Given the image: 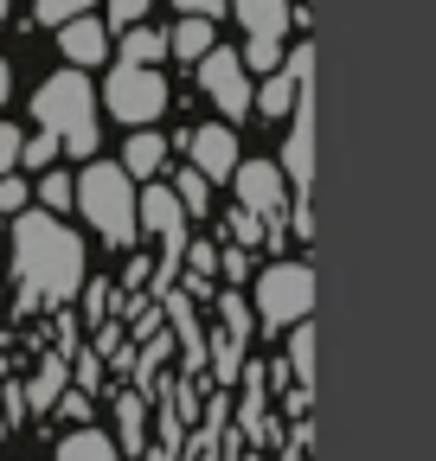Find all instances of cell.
<instances>
[{"mask_svg":"<svg viewBox=\"0 0 436 461\" xmlns=\"http://www.w3.org/2000/svg\"><path fill=\"white\" fill-rule=\"evenodd\" d=\"M141 14H148V0H109V20L103 26H123L129 32V26H141Z\"/></svg>","mask_w":436,"mask_h":461,"instance_id":"cell-25","label":"cell"},{"mask_svg":"<svg viewBox=\"0 0 436 461\" xmlns=\"http://www.w3.org/2000/svg\"><path fill=\"white\" fill-rule=\"evenodd\" d=\"M135 224H141V230H154V238L168 244V250H180V244H186V205H180L168 186H148V193L135 199Z\"/></svg>","mask_w":436,"mask_h":461,"instance_id":"cell-9","label":"cell"},{"mask_svg":"<svg viewBox=\"0 0 436 461\" xmlns=\"http://www.w3.org/2000/svg\"><path fill=\"white\" fill-rule=\"evenodd\" d=\"M51 461H123V448H116V436H103V429H71Z\"/></svg>","mask_w":436,"mask_h":461,"instance_id":"cell-15","label":"cell"},{"mask_svg":"<svg viewBox=\"0 0 436 461\" xmlns=\"http://www.w3.org/2000/svg\"><path fill=\"white\" fill-rule=\"evenodd\" d=\"M160 160H168V141H160L154 129H141V135H129V148H123V173H129V180H154V173H160Z\"/></svg>","mask_w":436,"mask_h":461,"instance_id":"cell-14","label":"cell"},{"mask_svg":"<svg viewBox=\"0 0 436 461\" xmlns=\"http://www.w3.org/2000/svg\"><path fill=\"white\" fill-rule=\"evenodd\" d=\"M314 308V269L308 263H269L257 276V314L269 327H302Z\"/></svg>","mask_w":436,"mask_h":461,"instance_id":"cell-4","label":"cell"},{"mask_svg":"<svg viewBox=\"0 0 436 461\" xmlns=\"http://www.w3.org/2000/svg\"><path fill=\"white\" fill-rule=\"evenodd\" d=\"M20 148H26V135H20L14 122H0V180H7V173L20 167Z\"/></svg>","mask_w":436,"mask_h":461,"instance_id":"cell-23","label":"cell"},{"mask_svg":"<svg viewBox=\"0 0 436 461\" xmlns=\"http://www.w3.org/2000/svg\"><path fill=\"white\" fill-rule=\"evenodd\" d=\"M232 186H238V212H250L257 224H277L289 212V186H283V167L277 160H244L232 173Z\"/></svg>","mask_w":436,"mask_h":461,"instance_id":"cell-6","label":"cell"},{"mask_svg":"<svg viewBox=\"0 0 436 461\" xmlns=\"http://www.w3.org/2000/svg\"><path fill=\"white\" fill-rule=\"evenodd\" d=\"M232 0H180V20H218Z\"/></svg>","mask_w":436,"mask_h":461,"instance_id":"cell-27","label":"cell"},{"mask_svg":"<svg viewBox=\"0 0 436 461\" xmlns=\"http://www.w3.org/2000/svg\"><path fill=\"white\" fill-rule=\"evenodd\" d=\"M39 205L59 218V212H71V173H45V186H39Z\"/></svg>","mask_w":436,"mask_h":461,"instance_id":"cell-21","label":"cell"},{"mask_svg":"<svg viewBox=\"0 0 436 461\" xmlns=\"http://www.w3.org/2000/svg\"><path fill=\"white\" fill-rule=\"evenodd\" d=\"M129 58H123V65H160V58H168V32H148V26H129V45H123Z\"/></svg>","mask_w":436,"mask_h":461,"instance_id":"cell-16","label":"cell"},{"mask_svg":"<svg viewBox=\"0 0 436 461\" xmlns=\"http://www.w3.org/2000/svg\"><path fill=\"white\" fill-rule=\"evenodd\" d=\"M0 436H7V417H0Z\"/></svg>","mask_w":436,"mask_h":461,"instance_id":"cell-31","label":"cell"},{"mask_svg":"<svg viewBox=\"0 0 436 461\" xmlns=\"http://www.w3.org/2000/svg\"><path fill=\"white\" fill-rule=\"evenodd\" d=\"M59 384H65V366L51 359V366H45V378H39V391H32V403H39V411H45L51 397H59Z\"/></svg>","mask_w":436,"mask_h":461,"instance_id":"cell-26","label":"cell"},{"mask_svg":"<svg viewBox=\"0 0 436 461\" xmlns=\"http://www.w3.org/2000/svg\"><path fill=\"white\" fill-rule=\"evenodd\" d=\"M289 366H295V378H302V391H308V384H314V327H308V321L289 333Z\"/></svg>","mask_w":436,"mask_h":461,"instance_id":"cell-18","label":"cell"},{"mask_svg":"<svg viewBox=\"0 0 436 461\" xmlns=\"http://www.w3.org/2000/svg\"><path fill=\"white\" fill-rule=\"evenodd\" d=\"M59 154H65V148H59V141H51L45 129H39V135H32L26 148H20V160H26V167H51V160H59Z\"/></svg>","mask_w":436,"mask_h":461,"instance_id":"cell-24","label":"cell"},{"mask_svg":"<svg viewBox=\"0 0 436 461\" xmlns=\"http://www.w3.org/2000/svg\"><path fill=\"white\" fill-rule=\"evenodd\" d=\"M103 109L116 115V122H129V129H148L154 115L168 109V77L148 71V65H116L109 84H103Z\"/></svg>","mask_w":436,"mask_h":461,"instance_id":"cell-5","label":"cell"},{"mask_svg":"<svg viewBox=\"0 0 436 461\" xmlns=\"http://www.w3.org/2000/svg\"><path fill=\"white\" fill-rule=\"evenodd\" d=\"M168 51H180V58H205V51H212V20H180V26L168 32Z\"/></svg>","mask_w":436,"mask_h":461,"instance_id":"cell-17","label":"cell"},{"mask_svg":"<svg viewBox=\"0 0 436 461\" xmlns=\"http://www.w3.org/2000/svg\"><path fill=\"white\" fill-rule=\"evenodd\" d=\"M193 173H205V180H232V173H238V135L232 129H199L193 135Z\"/></svg>","mask_w":436,"mask_h":461,"instance_id":"cell-12","label":"cell"},{"mask_svg":"<svg viewBox=\"0 0 436 461\" xmlns=\"http://www.w3.org/2000/svg\"><path fill=\"white\" fill-rule=\"evenodd\" d=\"M59 51H65L71 71H90V65H103V58H109V26H103L96 14H84V20L59 26Z\"/></svg>","mask_w":436,"mask_h":461,"instance_id":"cell-10","label":"cell"},{"mask_svg":"<svg viewBox=\"0 0 436 461\" xmlns=\"http://www.w3.org/2000/svg\"><path fill=\"white\" fill-rule=\"evenodd\" d=\"M32 14H39L45 26H71V20L90 14V0H32Z\"/></svg>","mask_w":436,"mask_h":461,"instance_id":"cell-19","label":"cell"},{"mask_svg":"<svg viewBox=\"0 0 436 461\" xmlns=\"http://www.w3.org/2000/svg\"><path fill=\"white\" fill-rule=\"evenodd\" d=\"M308 71H314V45H295L283 71H269L263 90H250V109L263 115H295V103L308 96Z\"/></svg>","mask_w":436,"mask_h":461,"instance_id":"cell-8","label":"cell"},{"mask_svg":"<svg viewBox=\"0 0 436 461\" xmlns=\"http://www.w3.org/2000/svg\"><path fill=\"white\" fill-rule=\"evenodd\" d=\"M199 84H205V96L225 109V115H244L250 109V71H244V58L238 51H205L199 58Z\"/></svg>","mask_w":436,"mask_h":461,"instance_id":"cell-7","label":"cell"},{"mask_svg":"<svg viewBox=\"0 0 436 461\" xmlns=\"http://www.w3.org/2000/svg\"><path fill=\"white\" fill-rule=\"evenodd\" d=\"M283 173L295 180V193H308V173H314V109H308V96L295 103V122H289V148H283Z\"/></svg>","mask_w":436,"mask_h":461,"instance_id":"cell-11","label":"cell"},{"mask_svg":"<svg viewBox=\"0 0 436 461\" xmlns=\"http://www.w3.org/2000/svg\"><path fill=\"white\" fill-rule=\"evenodd\" d=\"M0 212H14V218L26 212V186L14 180V173H7V180H0Z\"/></svg>","mask_w":436,"mask_h":461,"instance_id":"cell-28","label":"cell"},{"mask_svg":"<svg viewBox=\"0 0 436 461\" xmlns=\"http://www.w3.org/2000/svg\"><path fill=\"white\" fill-rule=\"evenodd\" d=\"M174 199L186 205V212H205V199H212V180H205V173H180V186H174Z\"/></svg>","mask_w":436,"mask_h":461,"instance_id":"cell-22","label":"cell"},{"mask_svg":"<svg viewBox=\"0 0 436 461\" xmlns=\"http://www.w3.org/2000/svg\"><path fill=\"white\" fill-rule=\"evenodd\" d=\"M32 115H39V129L65 154H96V90H90L84 71L45 77L39 96H32Z\"/></svg>","mask_w":436,"mask_h":461,"instance_id":"cell-2","label":"cell"},{"mask_svg":"<svg viewBox=\"0 0 436 461\" xmlns=\"http://www.w3.org/2000/svg\"><path fill=\"white\" fill-rule=\"evenodd\" d=\"M7 90H14V65L0 58V103H7Z\"/></svg>","mask_w":436,"mask_h":461,"instance_id":"cell-29","label":"cell"},{"mask_svg":"<svg viewBox=\"0 0 436 461\" xmlns=\"http://www.w3.org/2000/svg\"><path fill=\"white\" fill-rule=\"evenodd\" d=\"M14 276L32 302H71L84 288V238L51 212H20L14 218Z\"/></svg>","mask_w":436,"mask_h":461,"instance_id":"cell-1","label":"cell"},{"mask_svg":"<svg viewBox=\"0 0 436 461\" xmlns=\"http://www.w3.org/2000/svg\"><path fill=\"white\" fill-rule=\"evenodd\" d=\"M0 20H7V0H0Z\"/></svg>","mask_w":436,"mask_h":461,"instance_id":"cell-30","label":"cell"},{"mask_svg":"<svg viewBox=\"0 0 436 461\" xmlns=\"http://www.w3.org/2000/svg\"><path fill=\"white\" fill-rule=\"evenodd\" d=\"M71 199L84 212V224L96 230L103 244H129L135 238V180L116 167V160H90L77 180H71Z\"/></svg>","mask_w":436,"mask_h":461,"instance_id":"cell-3","label":"cell"},{"mask_svg":"<svg viewBox=\"0 0 436 461\" xmlns=\"http://www.w3.org/2000/svg\"><path fill=\"white\" fill-rule=\"evenodd\" d=\"M244 71H283V39H250L244 45Z\"/></svg>","mask_w":436,"mask_h":461,"instance_id":"cell-20","label":"cell"},{"mask_svg":"<svg viewBox=\"0 0 436 461\" xmlns=\"http://www.w3.org/2000/svg\"><path fill=\"white\" fill-rule=\"evenodd\" d=\"M250 39H283L289 32V0H232Z\"/></svg>","mask_w":436,"mask_h":461,"instance_id":"cell-13","label":"cell"}]
</instances>
